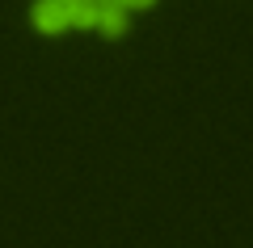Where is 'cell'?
Listing matches in <instances>:
<instances>
[{
    "label": "cell",
    "instance_id": "obj_2",
    "mask_svg": "<svg viewBox=\"0 0 253 248\" xmlns=\"http://www.w3.org/2000/svg\"><path fill=\"white\" fill-rule=\"evenodd\" d=\"M123 4H126V9H131V13H135V9H152L156 0H123Z\"/></svg>",
    "mask_w": 253,
    "mask_h": 248
},
{
    "label": "cell",
    "instance_id": "obj_1",
    "mask_svg": "<svg viewBox=\"0 0 253 248\" xmlns=\"http://www.w3.org/2000/svg\"><path fill=\"white\" fill-rule=\"evenodd\" d=\"M30 17H34L38 34H63V30H72V13H68L63 0H38Z\"/></svg>",
    "mask_w": 253,
    "mask_h": 248
}]
</instances>
